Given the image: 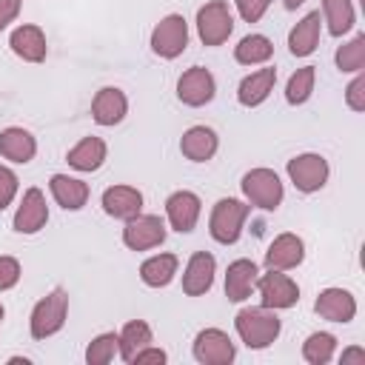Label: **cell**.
Returning a JSON list of instances; mask_svg holds the SVG:
<instances>
[{
  "label": "cell",
  "mask_w": 365,
  "mask_h": 365,
  "mask_svg": "<svg viewBox=\"0 0 365 365\" xmlns=\"http://www.w3.org/2000/svg\"><path fill=\"white\" fill-rule=\"evenodd\" d=\"M0 154L6 160H11V163H20L23 165V163H29L37 154V140L26 128H17V125L3 128L0 131Z\"/></svg>",
  "instance_id": "cell-23"
},
{
  "label": "cell",
  "mask_w": 365,
  "mask_h": 365,
  "mask_svg": "<svg viewBox=\"0 0 365 365\" xmlns=\"http://www.w3.org/2000/svg\"><path fill=\"white\" fill-rule=\"evenodd\" d=\"M114 354H117V334L108 331V334H100V336H94V339L88 342V348H86V362H88V365H108V362L114 359Z\"/></svg>",
  "instance_id": "cell-34"
},
{
  "label": "cell",
  "mask_w": 365,
  "mask_h": 365,
  "mask_svg": "<svg viewBox=\"0 0 365 365\" xmlns=\"http://www.w3.org/2000/svg\"><path fill=\"white\" fill-rule=\"evenodd\" d=\"M20 6H23V0H0V31L9 23H14V17L20 14Z\"/></svg>",
  "instance_id": "cell-39"
},
{
  "label": "cell",
  "mask_w": 365,
  "mask_h": 365,
  "mask_svg": "<svg viewBox=\"0 0 365 365\" xmlns=\"http://www.w3.org/2000/svg\"><path fill=\"white\" fill-rule=\"evenodd\" d=\"M314 311L328 322H351L356 314V299L345 288H325V291H319Z\"/></svg>",
  "instance_id": "cell-14"
},
{
  "label": "cell",
  "mask_w": 365,
  "mask_h": 365,
  "mask_svg": "<svg viewBox=\"0 0 365 365\" xmlns=\"http://www.w3.org/2000/svg\"><path fill=\"white\" fill-rule=\"evenodd\" d=\"M188 46V23L182 14H165L151 31V51L163 60H174Z\"/></svg>",
  "instance_id": "cell-5"
},
{
  "label": "cell",
  "mask_w": 365,
  "mask_h": 365,
  "mask_svg": "<svg viewBox=\"0 0 365 365\" xmlns=\"http://www.w3.org/2000/svg\"><path fill=\"white\" fill-rule=\"evenodd\" d=\"M20 279V262L14 257H6L0 254V291H9L14 288Z\"/></svg>",
  "instance_id": "cell-35"
},
{
  "label": "cell",
  "mask_w": 365,
  "mask_h": 365,
  "mask_svg": "<svg viewBox=\"0 0 365 365\" xmlns=\"http://www.w3.org/2000/svg\"><path fill=\"white\" fill-rule=\"evenodd\" d=\"M3 314H6V311H3V305H0V322H3Z\"/></svg>",
  "instance_id": "cell-43"
},
{
  "label": "cell",
  "mask_w": 365,
  "mask_h": 365,
  "mask_svg": "<svg viewBox=\"0 0 365 365\" xmlns=\"http://www.w3.org/2000/svg\"><path fill=\"white\" fill-rule=\"evenodd\" d=\"M48 188H51V197L57 200V205H63L66 211H80L88 200V185L68 174H54L48 180Z\"/></svg>",
  "instance_id": "cell-22"
},
{
  "label": "cell",
  "mask_w": 365,
  "mask_h": 365,
  "mask_svg": "<svg viewBox=\"0 0 365 365\" xmlns=\"http://www.w3.org/2000/svg\"><path fill=\"white\" fill-rule=\"evenodd\" d=\"M271 54H274V46L265 34H248L234 46V60L242 66H259L271 60Z\"/></svg>",
  "instance_id": "cell-29"
},
{
  "label": "cell",
  "mask_w": 365,
  "mask_h": 365,
  "mask_svg": "<svg viewBox=\"0 0 365 365\" xmlns=\"http://www.w3.org/2000/svg\"><path fill=\"white\" fill-rule=\"evenodd\" d=\"M240 185H242L245 200L262 211H274L282 202V182H279L277 171H271V168H251Z\"/></svg>",
  "instance_id": "cell-4"
},
{
  "label": "cell",
  "mask_w": 365,
  "mask_h": 365,
  "mask_svg": "<svg viewBox=\"0 0 365 365\" xmlns=\"http://www.w3.org/2000/svg\"><path fill=\"white\" fill-rule=\"evenodd\" d=\"M66 311H68V294L66 288H54L51 294H46L34 311H31V319H29V328H31V336L34 339H46L51 334H57L63 325H66Z\"/></svg>",
  "instance_id": "cell-2"
},
{
  "label": "cell",
  "mask_w": 365,
  "mask_h": 365,
  "mask_svg": "<svg viewBox=\"0 0 365 365\" xmlns=\"http://www.w3.org/2000/svg\"><path fill=\"white\" fill-rule=\"evenodd\" d=\"M177 265H180V259L174 254H154L140 265V279L148 288H163V285H168L174 279Z\"/></svg>",
  "instance_id": "cell-27"
},
{
  "label": "cell",
  "mask_w": 365,
  "mask_h": 365,
  "mask_svg": "<svg viewBox=\"0 0 365 365\" xmlns=\"http://www.w3.org/2000/svg\"><path fill=\"white\" fill-rule=\"evenodd\" d=\"M17 194V174L9 165H0V211L14 200Z\"/></svg>",
  "instance_id": "cell-37"
},
{
  "label": "cell",
  "mask_w": 365,
  "mask_h": 365,
  "mask_svg": "<svg viewBox=\"0 0 365 365\" xmlns=\"http://www.w3.org/2000/svg\"><path fill=\"white\" fill-rule=\"evenodd\" d=\"M9 46L26 63H43L46 60V34L40 26H31V23L17 26L9 37Z\"/></svg>",
  "instance_id": "cell-19"
},
{
  "label": "cell",
  "mask_w": 365,
  "mask_h": 365,
  "mask_svg": "<svg viewBox=\"0 0 365 365\" xmlns=\"http://www.w3.org/2000/svg\"><path fill=\"white\" fill-rule=\"evenodd\" d=\"M165 240V222L157 214H137L131 220H125L123 228V242L131 251H148L157 248Z\"/></svg>",
  "instance_id": "cell-8"
},
{
  "label": "cell",
  "mask_w": 365,
  "mask_h": 365,
  "mask_svg": "<svg viewBox=\"0 0 365 365\" xmlns=\"http://www.w3.org/2000/svg\"><path fill=\"white\" fill-rule=\"evenodd\" d=\"M217 145H220V140H217V134H214L208 125H191V128L182 134V140H180V151H182V157H188L191 163H205V160H211V157L217 154Z\"/></svg>",
  "instance_id": "cell-21"
},
{
  "label": "cell",
  "mask_w": 365,
  "mask_h": 365,
  "mask_svg": "<svg viewBox=\"0 0 365 365\" xmlns=\"http://www.w3.org/2000/svg\"><path fill=\"white\" fill-rule=\"evenodd\" d=\"M257 262L254 259H234L225 271V297L231 302H242L251 297L254 282H257Z\"/></svg>",
  "instance_id": "cell-20"
},
{
  "label": "cell",
  "mask_w": 365,
  "mask_h": 365,
  "mask_svg": "<svg viewBox=\"0 0 365 365\" xmlns=\"http://www.w3.org/2000/svg\"><path fill=\"white\" fill-rule=\"evenodd\" d=\"M234 3H237V11L245 23H257L271 6V0H234Z\"/></svg>",
  "instance_id": "cell-36"
},
{
  "label": "cell",
  "mask_w": 365,
  "mask_h": 365,
  "mask_svg": "<svg viewBox=\"0 0 365 365\" xmlns=\"http://www.w3.org/2000/svg\"><path fill=\"white\" fill-rule=\"evenodd\" d=\"M248 211H251V205H245V202H240V200H231V197L220 200V202L211 208V220H208L211 237H214L217 242H222V245L237 242L240 234H242V222H245Z\"/></svg>",
  "instance_id": "cell-3"
},
{
  "label": "cell",
  "mask_w": 365,
  "mask_h": 365,
  "mask_svg": "<svg viewBox=\"0 0 365 365\" xmlns=\"http://www.w3.org/2000/svg\"><path fill=\"white\" fill-rule=\"evenodd\" d=\"M334 351H336V336H334V334H325V331H317V334H311V336L302 342V356H305V362H311V365H325V362H331Z\"/></svg>",
  "instance_id": "cell-31"
},
{
  "label": "cell",
  "mask_w": 365,
  "mask_h": 365,
  "mask_svg": "<svg viewBox=\"0 0 365 365\" xmlns=\"http://www.w3.org/2000/svg\"><path fill=\"white\" fill-rule=\"evenodd\" d=\"M288 177L294 182V188L302 194L319 191L328 182V163L319 154H299V157L288 160Z\"/></svg>",
  "instance_id": "cell-9"
},
{
  "label": "cell",
  "mask_w": 365,
  "mask_h": 365,
  "mask_svg": "<svg viewBox=\"0 0 365 365\" xmlns=\"http://www.w3.org/2000/svg\"><path fill=\"white\" fill-rule=\"evenodd\" d=\"M362 66H365V34H356L351 43L339 46L336 68L339 71H362Z\"/></svg>",
  "instance_id": "cell-33"
},
{
  "label": "cell",
  "mask_w": 365,
  "mask_h": 365,
  "mask_svg": "<svg viewBox=\"0 0 365 365\" xmlns=\"http://www.w3.org/2000/svg\"><path fill=\"white\" fill-rule=\"evenodd\" d=\"M165 214H168V222L174 231L180 234H188L194 231L197 220H200V197L194 191H174L168 200H165Z\"/></svg>",
  "instance_id": "cell-13"
},
{
  "label": "cell",
  "mask_w": 365,
  "mask_h": 365,
  "mask_svg": "<svg viewBox=\"0 0 365 365\" xmlns=\"http://www.w3.org/2000/svg\"><path fill=\"white\" fill-rule=\"evenodd\" d=\"M254 288L259 291L262 305H265V308H274V311H279V308H294V305L299 302V288H297V282H294L288 274L274 271V268H268V274L257 277Z\"/></svg>",
  "instance_id": "cell-7"
},
{
  "label": "cell",
  "mask_w": 365,
  "mask_h": 365,
  "mask_svg": "<svg viewBox=\"0 0 365 365\" xmlns=\"http://www.w3.org/2000/svg\"><path fill=\"white\" fill-rule=\"evenodd\" d=\"M302 3H305V0H285V9H291V11H294V9H297V6H302Z\"/></svg>",
  "instance_id": "cell-42"
},
{
  "label": "cell",
  "mask_w": 365,
  "mask_h": 365,
  "mask_svg": "<svg viewBox=\"0 0 365 365\" xmlns=\"http://www.w3.org/2000/svg\"><path fill=\"white\" fill-rule=\"evenodd\" d=\"M125 111H128V100L114 86L100 88L91 100V117H94L97 125H117L125 117Z\"/></svg>",
  "instance_id": "cell-16"
},
{
  "label": "cell",
  "mask_w": 365,
  "mask_h": 365,
  "mask_svg": "<svg viewBox=\"0 0 365 365\" xmlns=\"http://www.w3.org/2000/svg\"><path fill=\"white\" fill-rule=\"evenodd\" d=\"M214 91H217V83H214L211 71L202 68V66L188 68V71L180 77V83H177V97H180V103H185V106H191V108H200V106L211 103V100H214Z\"/></svg>",
  "instance_id": "cell-11"
},
{
  "label": "cell",
  "mask_w": 365,
  "mask_h": 365,
  "mask_svg": "<svg viewBox=\"0 0 365 365\" xmlns=\"http://www.w3.org/2000/svg\"><path fill=\"white\" fill-rule=\"evenodd\" d=\"M322 14H325L328 31L334 37L348 34L354 29V23H356V14H354L351 0H322Z\"/></svg>",
  "instance_id": "cell-30"
},
{
  "label": "cell",
  "mask_w": 365,
  "mask_h": 365,
  "mask_svg": "<svg viewBox=\"0 0 365 365\" xmlns=\"http://www.w3.org/2000/svg\"><path fill=\"white\" fill-rule=\"evenodd\" d=\"M214 271H217V259L208 251H197L191 254L185 274H182V291L188 297H200L214 285Z\"/></svg>",
  "instance_id": "cell-15"
},
{
  "label": "cell",
  "mask_w": 365,
  "mask_h": 365,
  "mask_svg": "<svg viewBox=\"0 0 365 365\" xmlns=\"http://www.w3.org/2000/svg\"><path fill=\"white\" fill-rule=\"evenodd\" d=\"M319 23H322L319 11H308V14L291 29V34H288V48H291L294 57H308V54L317 48V43H319Z\"/></svg>",
  "instance_id": "cell-24"
},
{
  "label": "cell",
  "mask_w": 365,
  "mask_h": 365,
  "mask_svg": "<svg viewBox=\"0 0 365 365\" xmlns=\"http://www.w3.org/2000/svg\"><path fill=\"white\" fill-rule=\"evenodd\" d=\"M351 359H365V351L362 348H348V351H342V356H339V362H351Z\"/></svg>",
  "instance_id": "cell-41"
},
{
  "label": "cell",
  "mask_w": 365,
  "mask_h": 365,
  "mask_svg": "<svg viewBox=\"0 0 365 365\" xmlns=\"http://www.w3.org/2000/svg\"><path fill=\"white\" fill-rule=\"evenodd\" d=\"M234 328L240 334V339L259 351V348H268L277 336H279V317L274 314V308H265V305H248L242 308L237 317H234Z\"/></svg>",
  "instance_id": "cell-1"
},
{
  "label": "cell",
  "mask_w": 365,
  "mask_h": 365,
  "mask_svg": "<svg viewBox=\"0 0 365 365\" xmlns=\"http://www.w3.org/2000/svg\"><path fill=\"white\" fill-rule=\"evenodd\" d=\"M345 100H348V106H351L354 111H365V77H362V74H356V77L348 83Z\"/></svg>",
  "instance_id": "cell-38"
},
{
  "label": "cell",
  "mask_w": 365,
  "mask_h": 365,
  "mask_svg": "<svg viewBox=\"0 0 365 365\" xmlns=\"http://www.w3.org/2000/svg\"><path fill=\"white\" fill-rule=\"evenodd\" d=\"M237 351H234V342L225 331L220 328H205L197 334L194 339V359L202 362V365H228L234 362Z\"/></svg>",
  "instance_id": "cell-10"
},
{
  "label": "cell",
  "mask_w": 365,
  "mask_h": 365,
  "mask_svg": "<svg viewBox=\"0 0 365 365\" xmlns=\"http://www.w3.org/2000/svg\"><path fill=\"white\" fill-rule=\"evenodd\" d=\"M305 257V245L297 234H279L268 251H265V268H274V271H288V268H297Z\"/></svg>",
  "instance_id": "cell-18"
},
{
  "label": "cell",
  "mask_w": 365,
  "mask_h": 365,
  "mask_svg": "<svg viewBox=\"0 0 365 365\" xmlns=\"http://www.w3.org/2000/svg\"><path fill=\"white\" fill-rule=\"evenodd\" d=\"M314 80H317V68H314V66L297 68V71L291 74L288 86H285V100H288L291 106L305 103V100L311 97V91H314Z\"/></svg>",
  "instance_id": "cell-32"
},
{
  "label": "cell",
  "mask_w": 365,
  "mask_h": 365,
  "mask_svg": "<svg viewBox=\"0 0 365 365\" xmlns=\"http://www.w3.org/2000/svg\"><path fill=\"white\" fill-rule=\"evenodd\" d=\"M231 31H234V14L228 3L211 0L197 11V34L205 46H222Z\"/></svg>",
  "instance_id": "cell-6"
},
{
  "label": "cell",
  "mask_w": 365,
  "mask_h": 365,
  "mask_svg": "<svg viewBox=\"0 0 365 365\" xmlns=\"http://www.w3.org/2000/svg\"><path fill=\"white\" fill-rule=\"evenodd\" d=\"M274 83H277V68L251 71L248 77H242V83H240V88H237V100H240L242 106L254 108V106H259V103L271 94Z\"/></svg>",
  "instance_id": "cell-25"
},
{
  "label": "cell",
  "mask_w": 365,
  "mask_h": 365,
  "mask_svg": "<svg viewBox=\"0 0 365 365\" xmlns=\"http://www.w3.org/2000/svg\"><path fill=\"white\" fill-rule=\"evenodd\" d=\"M106 151L108 148H106V143L100 137H83L74 148H68L66 160L77 171H97L103 165V160H106Z\"/></svg>",
  "instance_id": "cell-26"
},
{
  "label": "cell",
  "mask_w": 365,
  "mask_h": 365,
  "mask_svg": "<svg viewBox=\"0 0 365 365\" xmlns=\"http://www.w3.org/2000/svg\"><path fill=\"white\" fill-rule=\"evenodd\" d=\"M131 362H137V365H143V362H160V365H163V362H165V351H163V348H151V345H145L143 351L134 354Z\"/></svg>",
  "instance_id": "cell-40"
},
{
  "label": "cell",
  "mask_w": 365,
  "mask_h": 365,
  "mask_svg": "<svg viewBox=\"0 0 365 365\" xmlns=\"http://www.w3.org/2000/svg\"><path fill=\"white\" fill-rule=\"evenodd\" d=\"M48 222V205L40 188H29L17 205L14 214V231L17 234H37Z\"/></svg>",
  "instance_id": "cell-12"
},
{
  "label": "cell",
  "mask_w": 365,
  "mask_h": 365,
  "mask_svg": "<svg viewBox=\"0 0 365 365\" xmlns=\"http://www.w3.org/2000/svg\"><path fill=\"white\" fill-rule=\"evenodd\" d=\"M151 342H154L151 328H148V322H143V319H131V322H125L123 331L117 334V351H120V356H123L125 362H131L134 354L143 351V348L151 345Z\"/></svg>",
  "instance_id": "cell-28"
},
{
  "label": "cell",
  "mask_w": 365,
  "mask_h": 365,
  "mask_svg": "<svg viewBox=\"0 0 365 365\" xmlns=\"http://www.w3.org/2000/svg\"><path fill=\"white\" fill-rule=\"evenodd\" d=\"M103 208L114 220H131L143 211V194L134 185H111L103 191Z\"/></svg>",
  "instance_id": "cell-17"
}]
</instances>
